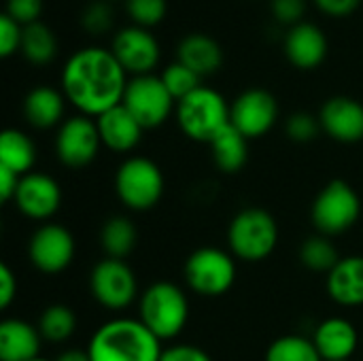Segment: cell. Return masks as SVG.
Wrapping results in <instances>:
<instances>
[{"instance_id": "obj_1", "label": "cell", "mask_w": 363, "mask_h": 361, "mask_svg": "<svg viewBox=\"0 0 363 361\" xmlns=\"http://www.w3.org/2000/svg\"><path fill=\"white\" fill-rule=\"evenodd\" d=\"M125 85V70L111 49H79L62 68L64 96L87 117H100L102 113L121 104Z\"/></svg>"}, {"instance_id": "obj_2", "label": "cell", "mask_w": 363, "mask_h": 361, "mask_svg": "<svg viewBox=\"0 0 363 361\" xmlns=\"http://www.w3.org/2000/svg\"><path fill=\"white\" fill-rule=\"evenodd\" d=\"M162 340L140 319L119 317L100 326L87 347L91 361H160Z\"/></svg>"}, {"instance_id": "obj_3", "label": "cell", "mask_w": 363, "mask_h": 361, "mask_svg": "<svg viewBox=\"0 0 363 361\" xmlns=\"http://www.w3.org/2000/svg\"><path fill=\"white\" fill-rule=\"evenodd\" d=\"M138 319L160 340H172L187 326L189 300L179 285L157 281L143 291L138 302Z\"/></svg>"}, {"instance_id": "obj_4", "label": "cell", "mask_w": 363, "mask_h": 361, "mask_svg": "<svg viewBox=\"0 0 363 361\" xmlns=\"http://www.w3.org/2000/svg\"><path fill=\"white\" fill-rule=\"evenodd\" d=\"M177 123L183 134L198 143H211L225 126H230V104L206 85L177 102Z\"/></svg>"}, {"instance_id": "obj_5", "label": "cell", "mask_w": 363, "mask_h": 361, "mask_svg": "<svg viewBox=\"0 0 363 361\" xmlns=\"http://www.w3.org/2000/svg\"><path fill=\"white\" fill-rule=\"evenodd\" d=\"M228 245L240 262H264L279 245L277 219L255 206L240 211L228 228Z\"/></svg>"}, {"instance_id": "obj_6", "label": "cell", "mask_w": 363, "mask_h": 361, "mask_svg": "<svg viewBox=\"0 0 363 361\" xmlns=\"http://www.w3.org/2000/svg\"><path fill=\"white\" fill-rule=\"evenodd\" d=\"M117 198L130 211H151L164 194V174L160 166L147 157H128L115 174Z\"/></svg>"}, {"instance_id": "obj_7", "label": "cell", "mask_w": 363, "mask_h": 361, "mask_svg": "<svg viewBox=\"0 0 363 361\" xmlns=\"http://www.w3.org/2000/svg\"><path fill=\"white\" fill-rule=\"evenodd\" d=\"M183 274L187 287L198 296L219 298L228 294L236 281V262L234 255L223 249L202 247L187 257Z\"/></svg>"}, {"instance_id": "obj_8", "label": "cell", "mask_w": 363, "mask_h": 361, "mask_svg": "<svg viewBox=\"0 0 363 361\" xmlns=\"http://www.w3.org/2000/svg\"><path fill=\"white\" fill-rule=\"evenodd\" d=\"M362 213L357 191L345 181L328 183L313 202V223L323 236H338L351 230Z\"/></svg>"}, {"instance_id": "obj_9", "label": "cell", "mask_w": 363, "mask_h": 361, "mask_svg": "<svg viewBox=\"0 0 363 361\" xmlns=\"http://www.w3.org/2000/svg\"><path fill=\"white\" fill-rule=\"evenodd\" d=\"M121 104L134 115V119L145 130H153L170 117L174 98L166 89L162 77L140 74L128 81Z\"/></svg>"}, {"instance_id": "obj_10", "label": "cell", "mask_w": 363, "mask_h": 361, "mask_svg": "<svg viewBox=\"0 0 363 361\" xmlns=\"http://www.w3.org/2000/svg\"><path fill=\"white\" fill-rule=\"evenodd\" d=\"M89 289L100 306L119 313L134 304L138 296V281L123 260L106 257L94 266L89 274Z\"/></svg>"}, {"instance_id": "obj_11", "label": "cell", "mask_w": 363, "mask_h": 361, "mask_svg": "<svg viewBox=\"0 0 363 361\" xmlns=\"http://www.w3.org/2000/svg\"><path fill=\"white\" fill-rule=\"evenodd\" d=\"M102 138L98 132V123L87 115L68 117L62 121L55 136V153L57 160L68 168H83L91 164L100 151Z\"/></svg>"}, {"instance_id": "obj_12", "label": "cell", "mask_w": 363, "mask_h": 361, "mask_svg": "<svg viewBox=\"0 0 363 361\" xmlns=\"http://www.w3.org/2000/svg\"><path fill=\"white\" fill-rule=\"evenodd\" d=\"M279 117L277 98L262 87L245 89L230 104V123L247 138H259L272 130Z\"/></svg>"}, {"instance_id": "obj_13", "label": "cell", "mask_w": 363, "mask_h": 361, "mask_svg": "<svg viewBox=\"0 0 363 361\" xmlns=\"http://www.w3.org/2000/svg\"><path fill=\"white\" fill-rule=\"evenodd\" d=\"M28 257L36 270L60 274L74 260V238L64 226L45 223L30 236Z\"/></svg>"}, {"instance_id": "obj_14", "label": "cell", "mask_w": 363, "mask_h": 361, "mask_svg": "<svg viewBox=\"0 0 363 361\" xmlns=\"http://www.w3.org/2000/svg\"><path fill=\"white\" fill-rule=\"evenodd\" d=\"M113 55L123 66L125 72L134 77L151 74V70L160 62V43L147 28L140 26H125L117 30L111 45Z\"/></svg>"}, {"instance_id": "obj_15", "label": "cell", "mask_w": 363, "mask_h": 361, "mask_svg": "<svg viewBox=\"0 0 363 361\" xmlns=\"http://www.w3.org/2000/svg\"><path fill=\"white\" fill-rule=\"evenodd\" d=\"M15 204L28 219L47 221L57 213L62 204V189L49 174L30 172L19 179Z\"/></svg>"}, {"instance_id": "obj_16", "label": "cell", "mask_w": 363, "mask_h": 361, "mask_svg": "<svg viewBox=\"0 0 363 361\" xmlns=\"http://www.w3.org/2000/svg\"><path fill=\"white\" fill-rule=\"evenodd\" d=\"M321 130L338 140V143H359L363 138V104L347 98V96H334L330 98L319 113Z\"/></svg>"}, {"instance_id": "obj_17", "label": "cell", "mask_w": 363, "mask_h": 361, "mask_svg": "<svg viewBox=\"0 0 363 361\" xmlns=\"http://www.w3.org/2000/svg\"><path fill=\"white\" fill-rule=\"evenodd\" d=\"M287 60L302 70H313L323 64L328 55V36L311 21H300L285 34L283 43Z\"/></svg>"}, {"instance_id": "obj_18", "label": "cell", "mask_w": 363, "mask_h": 361, "mask_svg": "<svg viewBox=\"0 0 363 361\" xmlns=\"http://www.w3.org/2000/svg\"><path fill=\"white\" fill-rule=\"evenodd\" d=\"M313 343L323 361H349L357 351L359 336L349 319L330 317L317 326Z\"/></svg>"}, {"instance_id": "obj_19", "label": "cell", "mask_w": 363, "mask_h": 361, "mask_svg": "<svg viewBox=\"0 0 363 361\" xmlns=\"http://www.w3.org/2000/svg\"><path fill=\"white\" fill-rule=\"evenodd\" d=\"M96 123H98L102 145L115 153L132 151L140 143L143 132H145V128L134 119V115L123 104H117L111 111L96 117Z\"/></svg>"}, {"instance_id": "obj_20", "label": "cell", "mask_w": 363, "mask_h": 361, "mask_svg": "<svg viewBox=\"0 0 363 361\" xmlns=\"http://www.w3.org/2000/svg\"><path fill=\"white\" fill-rule=\"evenodd\" d=\"M330 298L347 309L363 304V255L340 257L334 270L328 274Z\"/></svg>"}, {"instance_id": "obj_21", "label": "cell", "mask_w": 363, "mask_h": 361, "mask_svg": "<svg viewBox=\"0 0 363 361\" xmlns=\"http://www.w3.org/2000/svg\"><path fill=\"white\" fill-rule=\"evenodd\" d=\"M43 336L38 328L23 319L0 323V361H32L40 353Z\"/></svg>"}, {"instance_id": "obj_22", "label": "cell", "mask_w": 363, "mask_h": 361, "mask_svg": "<svg viewBox=\"0 0 363 361\" xmlns=\"http://www.w3.org/2000/svg\"><path fill=\"white\" fill-rule=\"evenodd\" d=\"M177 62L191 68L198 77H206V74H213L221 68L223 51H221V45L213 36L202 34V32H194V34H187L179 40Z\"/></svg>"}, {"instance_id": "obj_23", "label": "cell", "mask_w": 363, "mask_h": 361, "mask_svg": "<svg viewBox=\"0 0 363 361\" xmlns=\"http://www.w3.org/2000/svg\"><path fill=\"white\" fill-rule=\"evenodd\" d=\"M64 94L49 85L30 89L23 98V117L36 130L55 128L64 117Z\"/></svg>"}, {"instance_id": "obj_24", "label": "cell", "mask_w": 363, "mask_h": 361, "mask_svg": "<svg viewBox=\"0 0 363 361\" xmlns=\"http://www.w3.org/2000/svg\"><path fill=\"white\" fill-rule=\"evenodd\" d=\"M247 136L240 134L232 123L225 126L208 145L213 153V162L221 172L234 174L245 168L247 157H249V145Z\"/></svg>"}, {"instance_id": "obj_25", "label": "cell", "mask_w": 363, "mask_h": 361, "mask_svg": "<svg viewBox=\"0 0 363 361\" xmlns=\"http://www.w3.org/2000/svg\"><path fill=\"white\" fill-rule=\"evenodd\" d=\"M36 162V147L28 134L9 128L0 134V168H6L19 177L30 174Z\"/></svg>"}, {"instance_id": "obj_26", "label": "cell", "mask_w": 363, "mask_h": 361, "mask_svg": "<svg viewBox=\"0 0 363 361\" xmlns=\"http://www.w3.org/2000/svg\"><path fill=\"white\" fill-rule=\"evenodd\" d=\"M136 243H138L136 226L132 223V219H128L123 215L111 217L100 230V245H102L104 253L113 260L128 257L134 251Z\"/></svg>"}, {"instance_id": "obj_27", "label": "cell", "mask_w": 363, "mask_h": 361, "mask_svg": "<svg viewBox=\"0 0 363 361\" xmlns=\"http://www.w3.org/2000/svg\"><path fill=\"white\" fill-rule=\"evenodd\" d=\"M21 53L23 57L34 64V66H45L49 64L55 53H57V40L53 30L43 23V21H34L23 26L21 30Z\"/></svg>"}, {"instance_id": "obj_28", "label": "cell", "mask_w": 363, "mask_h": 361, "mask_svg": "<svg viewBox=\"0 0 363 361\" xmlns=\"http://www.w3.org/2000/svg\"><path fill=\"white\" fill-rule=\"evenodd\" d=\"M36 328H38L43 340L60 345V343H66L68 338H72V334L77 330V317L70 306L51 304L43 311Z\"/></svg>"}, {"instance_id": "obj_29", "label": "cell", "mask_w": 363, "mask_h": 361, "mask_svg": "<svg viewBox=\"0 0 363 361\" xmlns=\"http://www.w3.org/2000/svg\"><path fill=\"white\" fill-rule=\"evenodd\" d=\"M300 262L308 270H313V272L330 274L334 270V266L340 262V255H338L334 243L328 236L317 234V236H311L308 240L302 243V247H300Z\"/></svg>"}, {"instance_id": "obj_30", "label": "cell", "mask_w": 363, "mask_h": 361, "mask_svg": "<svg viewBox=\"0 0 363 361\" xmlns=\"http://www.w3.org/2000/svg\"><path fill=\"white\" fill-rule=\"evenodd\" d=\"M266 361H323L315 343L298 336V334H289L283 338H277L268 351H266Z\"/></svg>"}, {"instance_id": "obj_31", "label": "cell", "mask_w": 363, "mask_h": 361, "mask_svg": "<svg viewBox=\"0 0 363 361\" xmlns=\"http://www.w3.org/2000/svg\"><path fill=\"white\" fill-rule=\"evenodd\" d=\"M166 89L170 91V96L174 98V102L183 100L185 96H189L191 91H196L200 87V79L191 68H187L181 62H172L164 68V72L160 74Z\"/></svg>"}, {"instance_id": "obj_32", "label": "cell", "mask_w": 363, "mask_h": 361, "mask_svg": "<svg viewBox=\"0 0 363 361\" xmlns=\"http://www.w3.org/2000/svg\"><path fill=\"white\" fill-rule=\"evenodd\" d=\"M81 28L94 36L98 34H106L113 28L115 15H113V6L108 4V0H94L89 4L83 6L81 11Z\"/></svg>"}, {"instance_id": "obj_33", "label": "cell", "mask_w": 363, "mask_h": 361, "mask_svg": "<svg viewBox=\"0 0 363 361\" xmlns=\"http://www.w3.org/2000/svg\"><path fill=\"white\" fill-rule=\"evenodd\" d=\"M166 0H125V11L140 28H153L166 17Z\"/></svg>"}, {"instance_id": "obj_34", "label": "cell", "mask_w": 363, "mask_h": 361, "mask_svg": "<svg viewBox=\"0 0 363 361\" xmlns=\"http://www.w3.org/2000/svg\"><path fill=\"white\" fill-rule=\"evenodd\" d=\"M319 130H321V121L315 119L311 113H302V111L294 113L285 123V132L294 143H311L317 138Z\"/></svg>"}, {"instance_id": "obj_35", "label": "cell", "mask_w": 363, "mask_h": 361, "mask_svg": "<svg viewBox=\"0 0 363 361\" xmlns=\"http://www.w3.org/2000/svg\"><path fill=\"white\" fill-rule=\"evenodd\" d=\"M21 30L23 26H19L6 13L0 15V55L2 57H9L21 47Z\"/></svg>"}, {"instance_id": "obj_36", "label": "cell", "mask_w": 363, "mask_h": 361, "mask_svg": "<svg viewBox=\"0 0 363 361\" xmlns=\"http://www.w3.org/2000/svg\"><path fill=\"white\" fill-rule=\"evenodd\" d=\"M43 11V0H6V15L15 19L19 26H28L38 21Z\"/></svg>"}, {"instance_id": "obj_37", "label": "cell", "mask_w": 363, "mask_h": 361, "mask_svg": "<svg viewBox=\"0 0 363 361\" xmlns=\"http://www.w3.org/2000/svg\"><path fill=\"white\" fill-rule=\"evenodd\" d=\"M270 11L279 23L296 26L302 21V15L306 11V0H270Z\"/></svg>"}, {"instance_id": "obj_38", "label": "cell", "mask_w": 363, "mask_h": 361, "mask_svg": "<svg viewBox=\"0 0 363 361\" xmlns=\"http://www.w3.org/2000/svg\"><path fill=\"white\" fill-rule=\"evenodd\" d=\"M160 361H213L206 351L194 345H172L170 349L162 351Z\"/></svg>"}, {"instance_id": "obj_39", "label": "cell", "mask_w": 363, "mask_h": 361, "mask_svg": "<svg viewBox=\"0 0 363 361\" xmlns=\"http://www.w3.org/2000/svg\"><path fill=\"white\" fill-rule=\"evenodd\" d=\"M362 0H315L317 9L330 17H347L357 11Z\"/></svg>"}, {"instance_id": "obj_40", "label": "cell", "mask_w": 363, "mask_h": 361, "mask_svg": "<svg viewBox=\"0 0 363 361\" xmlns=\"http://www.w3.org/2000/svg\"><path fill=\"white\" fill-rule=\"evenodd\" d=\"M15 296H17V279L13 270L6 264H2L0 266V306L9 309Z\"/></svg>"}, {"instance_id": "obj_41", "label": "cell", "mask_w": 363, "mask_h": 361, "mask_svg": "<svg viewBox=\"0 0 363 361\" xmlns=\"http://www.w3.org/2000/svg\"><path fill=\"white\" fill-rule=\"evenodd\" d=\"M19 179H21L19 174L11 172V170H6V168H0V198H2V202L15 200Z\"/></svg>"}, {"instance_id": "obj_42", "label": "cell", "mask_w": 363, "mask_h": 361, "mask_svg": "<svg viewBox=\"0 0 363 361\" xmlns=\"http://www.w3.org/2000/svg\"><path fill=\"white\" fill-rule=\"evenodd\" d=\"M55 361H91V360H89L87 351H79V349H68V351L60 353V355H57V360H55Z\"/></svg>"}, {"instance_id": "obj_43", "label": "cell", "mask_w": 363, "mask_h": 361, "mask_svg": "<svg viewBox=\"0 0 363 361\" xmlns=\"http://www.w3.org/2000/svg\"><path fill=\"white\" fill-rule=\"evenodd\" d=\"M32 361H47V360H40V357H36V360H32Z\"/></svg>"}]
</instances>
